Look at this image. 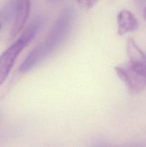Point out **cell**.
<instances>
[{"label": "cell", "mask_w": 146, "mask_h": 147, "mask_svg": "<svg viewBox=\"0 0 146 147\" xmlns=\"http://www.w3.org/2000/svg\"><path fill=\"white\" fill-rule=\"evenodd\" d=\"M72 12L63 11L54 23L45 40L33 49L19 67L21 73H27L52 54L64 42L71 30Z\"/></svg>", "instance_id": "obj_1"}, {"label": "cell", "mask_w": 146, "mask_h": 147, "mask_svg": "<svg viewBox=\"0 0 146 147\" xmlns=\"http://www.w3.org/2000/svg\"><path fill=\"white\" fill-rule=\"evenodd\" d=\"M115 70L132 94H137L146 88V76L135 70L128 63L116 66Z\"/></svg>", "instance_id": "obj_2"}, {"label": "cell", "mask_w": 146, "mask_h": 147, "mask_svg": "<svg viewBox=\"0 0 146 147\" xmlns=\"http://www.w3.org/2000/svg\"><path fill=\"white\" fill-rule=\"evenodd\" d=\"M28 45V42L20 36L19 38L0 56V86L8 77L19 55Z\"/></svg>", "instance_id": "obj_3"}, {"label": "cell", "mask_w": 146, "mask_h": 147, "mask_svg": "<svg viewBox=\"0 0 146 147\" xmlns=\"http://www.w3.org/2000/svg\"><path fill=\"white\" fill-rule=\"evenodd\" d=\"M30 0H15V20L11 35L17 37L25 24L30 11Z\"/></svg>", "instance_id": "obj_4"}, {"label": "cell", "mask_w": 146, "mask_h": 147, "mask_svg": "<svg viewBox=\"0 0 146 147\" xmlns=\"http://www.w3.org/2000/svg\"><path fill=\"white\" fill-rule=\"evenodd\" d=\"M117 34L123 36L127 33L132 32L137 30L139 22L137 17L127 9L121 10L117 17Z\"/></svg>", "instance_id": "obj_5"}, {"label": "cell", "mask_w": 146, "mask_h": 147, "mask_svg": "<svg viewBox=\"0 0 146 147\" xmlns=\"http://www.w3.org/2000/svg\"><path fill=\"white\" fill-rule=\"evenodd\" d=\"M76 2L84 9H91L94 7L99 0H75Z\"/></svg>", "instance_id": "obj_6"}, {"label": "cell", "mask_w": 146, "mask_h": 147, "mask_svg": "<svg viewBox=\"0 0 146 147\" xmlns=\"http://www.w3.org/2000/svg\"><path fill=\"white\" fill-rule=\"evenodd\" d=\"M143 17H144L145 20H146V7H145L144 11H143Z\"/></svg>", "instance_id": "obj_7"}, {"label": "cell", "mask_w": 146, "mask_h": 147, "mask_svg": "<svg viewBox=\"0 0 146 147\" xmlns=\"http://www.w3.org/2000/svg\"><path fill=\"white\" fill-rule=\"evenodd\" d=\"M0 29H1V22H0Z\"/></svg>", "instance_id": "obj_8"}, {"label": "cell", "mask_w": 146, "mask_h": 147, "mask_svg": "<svg viewBox=\"0 0 146 147\" xmlns=\"http://www.w3.org/2000/svg\"><path fill=\"white\" fill-rule=\"evenodd\" d=\"M52 1H54V0H52Z\"/></svg>", "instance_id": "obj_9"}]
</instances>
